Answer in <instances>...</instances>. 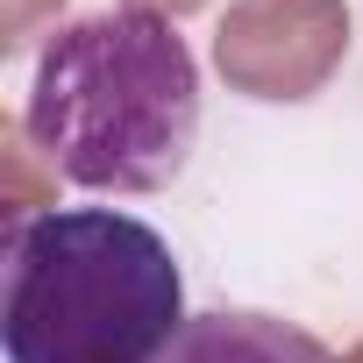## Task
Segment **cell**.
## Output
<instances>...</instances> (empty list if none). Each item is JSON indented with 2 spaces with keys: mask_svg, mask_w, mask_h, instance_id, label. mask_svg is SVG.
Returning <instances> with one entry per match:
<instances>
[{
  "mask_svg": "<svg viewBox=\"0 0 363 363\" xmlns=\"http://www.w3.org/2000/svg\"><path fill=\"white\" fill-rule=\"evenodd\" d=\"M22 128L79 193H164L200 143V57L157 8L79 15L36 50Z\"/></svg>",
  "mask_w": 363,
  "mask_h": 363,
  "instance_id": "obj_1",
  "label": "cell"
},
{
  "mask_svg": "<svg viewBox=\"0 0 363 363\" xmlns=\"http://www.w3.org/2000/svg\"><path fill=\"white\" fill-rule=\"evenodd\" d=\"M186 320V271L150 221L121 207H43L8 228V363H157Z\"/></svg>",
  "mask_w": 363,
  "mask_h": 363,
  "instance_id": "obj_2",
  "label": "cell"
},
{
  "mask_svg": "<svg viewBox=\"0 0 363 363\" xmlns=\"http://www.w3.org/2000/svg\"><path fill=\"white\" fill-rule=\"evenodd\" d=\"M157 363H335V349L299 320H278L257 306H214L178 328V342Z\"/></svg>",
  "mask_w": 363,
  "mask_h": 363,
  "instance_id": "obj_3",
  "label": "cell"
}]
</instances>
